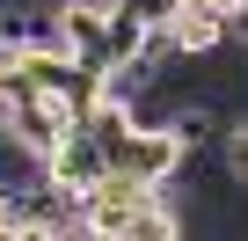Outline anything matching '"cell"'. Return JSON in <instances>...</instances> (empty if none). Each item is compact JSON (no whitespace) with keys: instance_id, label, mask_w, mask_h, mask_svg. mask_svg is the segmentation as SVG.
Here are the masks:
<instances>
[{"instance_id":"cell-4","label":"cell","mask_w":248,"mask_h":241,"mask_svg":"<svg viewBox=\"0 0 248 241\" xmlns=\"http://www.w3.org/2000/svg\"><path fill=\"white\" fill-rule=\"evenodd\" d=\"M168 30H175V51H183V59H219V51H226V15L204 8V0H183Z\"/></svg>"},{"instance_id":"cell-6","label":"cell","mask_w":248,"mask_h":241,"mask_svg":"<svg viewBox=\"0 0 248 241\" xmlns=\"http://www.w3.org/2000/svg\"><path fill=\"white\" fill-rule=\"evenodd\" d=\"M219 176L248 190V117H241V125H226V132H219Z\"/></svg>"},{"instance_id":"cell-9","label":"cell","mask_w":248,"mask_h":241,"mask_svg":"<svg viewBox=\"0 0 248 241\" xmlns=\"http://www.w3.org/2000/svg\"><path fill=\"white\" fill-rule=\"evenodd\" d=\"M0 241H8V197H0Z\"/></svg>"},{"instance_id":"cell-2","label":"cell","mask_w":248,"mask_h":241,"mask_svg":"<svg viewBox=\"0 0 248 241\" xmlns=\"http://www.w3.org/2000/svg\"><path fill=\"white\" fill-rule=\"evenodd\" d=\"M44 168H51V183L88 190V183H102V176H109V146H102V132H95V125H73V132L44 154Z\"/></svg>"},{"instance_id":"cell-5","label":"cell","mask_w":248,"mask_h":241,"mask_svg":"<svg viewBox=\"0 0 248 241\" xmlns=\"http://www.w3.org/2000/svg\"><path fill=\"white\" fill-rule=\"evenodd\" d=\"M66 132H73V110H66L59 95H44V88H37L30 102H15V139H30L37 154H51Z\"/></svg>"},{"instance_id":"cell-7","label":"cell","mask_w":248,"mask_h":241,"mask_svg":"<svg viewBox=\"0 0 248 241\" xmlns=\"http://www.w3.org/2000/svg\"><path fill=\"white\" fill-rule=\"evenodd\" d=\"M124 8H132L139 22H175V8H183V0H124Z\"/></svg>"},{"instance_id":"cell-8","label":"cell","mask_w":248,"mask_h":241,"mask_svg":"<svg viewBox=\"0 0 248 241\" xmlns=\"http://www.w3.org/2000/svg\"><path fill=\"white\" fill-rule=\"evenodd\" d=\"M204 8H219V15H241V8H248V0H204Z\"/></svg>"},{"instance_id":"cell-3","label":"cell","mask_w":248,"mask_h":241,"mask_svg":"<svg viewBox=\"0 0 248 241\" xmlns=\"http://www.w3.org/2000/svg\"><path fill=\"white\" fill-rule=\"evenodd\" d=\"M109 15L117 8H95V0H59V37H66V51H80L88 66H109L117 51H109Z\"/></svg>"},{"instance_id":"cell-1","label":"cell","mask_w":248,"mask_h":241,"mask_svg":"<svg viewBox=\"0 0 248 241\" xmlns=\"http://www.w3.org/2000/svg\"><path fill=\"white\" fill-rule=\"evenodd\" d=\"M183 161H190V146H183V132L168 125H154V117H139L132 132H117L109 139V168H124V176H139V183H154V190H168L175 176H183Z\"/></svg>"}]
</instances>
